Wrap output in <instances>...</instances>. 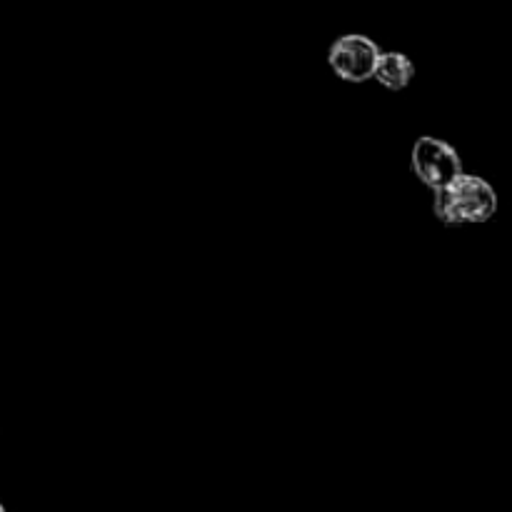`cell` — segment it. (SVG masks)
Returning a JSON list of instances; mask_svg holds the SVG:
<instances>
[{"label": "cell", "mask_w": 512, "mask_h": 512, "mask_svg": "<svg viewBox=\"0 0 512 512\" xmlns=\"http://www.w3.org/2000/svg\"><path fill=\"white\" fill-rule=\"evenodd\" d=\"M410 165H413V173L430 190L445 188L450 180H455L463 173V160H460L458 150L450 143H445V140L430 138V135L415 140Z\"/></svg>", "instance_id": "2"}, {"label": "cell", "mask_w": 512, "mask_h": 512, "mask_svg": "<svg viewBox=\"0 0 512 512\" xmlns=\"http://www.w3.org/2000/svg\"><path fill=\"white\" fill-rule=\"evenodd\" d=\"M378 58L380 48L375 40H370L368 35L350 33L330 45L328 65L338 78L348 80V83H365L373 78Z\"/></svg>", "instance_id": "3"}, {"label": "cell", "mask_w": 512, "mask_h": 512, "mask_svg": "<svg viewBox=\"0 0 512 512\" xmlns=\"http://www.w3.org/2000/svg\"><path fill=\"white\" fill-rule=\"evenodd\" d=\"M0 512H3V505H0Z\"/></svg>", "instance_id": "5"}, {"label": "cell", "mask_w": 512, "mask_h": 512, "mask_svg": "<svg viewBox=\"0 0 512 512\" xmlns=\"http://www.w3.org/2000/svg\"><path fill=\"white\" fill-rule=\"evenodd\" d=\"M373 78L388 90H403L413 83L415 65L405 53H380Z\"/></svg>", "instance_id": "4"}, {"label": "cell", "mask_w": 512, "mask_h": 512, "mask_svg": "<svg viewBox=\"0 0 512 512\" xmlns=\"http://www.w3.org/2000/svg\"><path fill=\"white\" fill-rule=\"evenodd\" d=\"M435 218L448 225L488 223L498 213V193L485 178L473 173H460L445 188L433 190Z\"/></svg>", "instance_id": "1"}]
</instances>
